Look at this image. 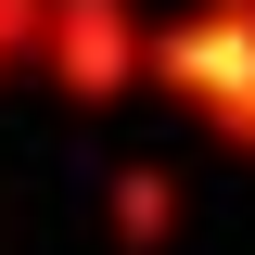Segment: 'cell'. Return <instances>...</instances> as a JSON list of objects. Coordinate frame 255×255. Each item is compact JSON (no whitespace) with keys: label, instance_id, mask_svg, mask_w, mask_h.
<instances>
[{"label":"cell","instance_id":"1","mask_svg":"<svg viewBox=\"0 0 255 255\" xmlns=\"http://www.w3.org/2000/svg\"><path fill=\"white\" fill-rule=\"evenodd\" d=\"M140 90L191 102V115H217V102L255 90V0H191L140 38Z\"/></svg>","mask_w":255,"mask_h":255},{"label":"cell","instance_id":"2","mask_svg":"<svg viewBox=\"0 0 255 255\" xmlns=\"http://www.w3.org/2000/svg\"><path fill=\"white\" fill-rule=\"evenodd\" d=\"M140 38H153L140 0H38V77L64 102H90V115L140 90Z\"/></svg>","mask_w":255,"mask_h":255},{"label":"cell","instance_id":"3","mask_svg":"<svg viewBox=\"0 0 255 255\" xmlns=\"http://www.w3.org/2000/svg\"><path fill=\"white\" fill-rule=\"evenodd\" d=\"M102 217H115L128 255H166L179 243V179H166V166H115V204H102Z\"/></svg>","mask_w":255,"mask_h":255},{"label":"cell","instance_id":"4","mask_svg":"<svg viewBox=\"0 0 255 255\" xmlns=\"http://www.w3.org/2000/svg\"><path fill=\"white\" fill-rule=\"evenodd\" d=\"M13 64H38V0H0V77Z\"/></svg>","mask_w":255,"mask_h":255},{"label":"cell","instance_id":"5","mask_svg":"<svg viewBox=\"0 0 255 255\" xmlns=\"http://www.w3.org/2000/svg\"><path fill=\"white\" fill-rule=\"evenodd\" d=\"M204 140H230V153L255 166V90H243V102H217V115H204Z\"/></svg>","mask_w":255,"mask_h":255}]
</instances>
